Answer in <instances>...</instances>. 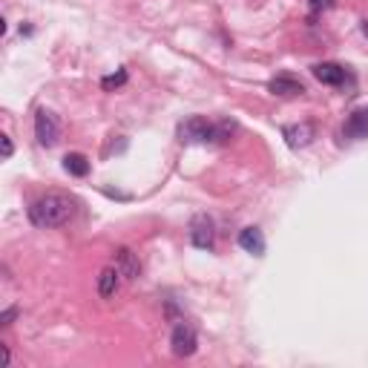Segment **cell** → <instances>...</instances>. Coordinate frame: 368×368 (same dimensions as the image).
<instances>
[{
    "instance_id": "obj_6",
    "label": "cell",
    "mask_w": 368,
    "mask_h": 368,
    "mask_svg": "<svg viewBox=\"0 0 368 368\" xmlns=\"http://www.w3.org/2000/svg\"><path fill=\"white\" fill-rule=\"evenodd\" d=\"M121 273H119V268L115 265H110V268H104L98 273V293H101V299H112L115 293H119V288H121Z\"/></svg>"
},
{
    "instance_id": "obj_5",
    "label": "cell",
    "mask_w": 368,
    "mask_h": 368,
    "mask_svg": "<svg viewBox=\"0 0 368 368\" xmlns=\"http://www.w3.org/2000/svg\"><path fill=\"white\" fill-rule=\"evenodd\" d=\"M213 236H216L213 219H208V216H196V219H193V225H190V242H193L196 247H201V250H210V247H213Z\"/></svg>"
},
{
    "instance_id": "obj_16",
    "label": "cell",
    "mask_w": 368,
    "mask_h": 368,
    "mask_svg": "<svg viewBox=\"0 0 368 368\" xmlns=\"http://www.w3.org/2000/svg\"><path fill=\"white\" fill-rule=\"evenodd\" d=\"M0 144H3V158H12V153H14L12 138H9V136H0Z\"/></svg>"
},
{
    "instance_id": "obj_8",
    "label": "cell",
    "mask_w": 368,
    "mask_h": 368,
    "mask_svg": "<svg viewBox=\"0 0 368 368\" xmlns=\"http://www.w3.org/2000/svg\"><path fill=\"white\" fill-rule=\"evenodd\" d=\"M282 138L291 147H305V144H311V138H314V127L311 124H288L282 130Z\"/></svg>"
},
{
    "instance_id": "obj_3",
    "label": "cell",
    "mask_w": 368,
    "mask_h": 368,
    "mask_svg": "<svg viewBox=\"0 0 368 368\" xmlns=\"http://www.w3.org/2000/svg\"><path fill=\"white\" fill-rule=\"evenodd\" d=\"M179 136L187 144H204V141H213L216 138V127L208 119H201V115H193V119H187L179 127Z\"/></svg>"
},
{
    "instance_id": "obj_4",
    "label": "cell",
    "mask_w": 368,
    "mask_h": 368,
    "mask_svg": "<svg viewBox=\"0 0 368 368\" xmlns=\"http://www.w3.org/2000/svg\"><path fill=\"white\" fill-rule=\"evenodd\" d=\"M170 345H173V354L175 357H193L196 348H199V334L193 326H187V322H182V326L173 328V336H170Z\"/></svg>"
},
{
    "instance_id": "obj_9",
    "label": "cell",
    "mask_w": 368,
    "mask_h": 368,
    "mask_svg": "<svg viewBox=\"0 0 368 368\" xmlns=\"http://www.w3.org/2000/svg\"><path fill=\"white\" fill-rule=\"evenodd\" d=\"M239 247L247 250V254H254V256H262L265 254V236H262V230L259 228H245L239 233Z\"/></svg>"
},
{
    "instance_id": "obj_11",
    "label": "cell",
    "mask_w": 368,
    "mask_h": 368,
    "mask_svg": "<svg viewBox=\"0 0 368 368\" xmlns=\"http://www.w3.org/2000/svg\"><path fill=\"white\" fill-rule=\"evenodd\" d=\"M268 90H271L273 95H282V98H293V95H302V93H305V90H302V84H299V81H293V78H288V75L273 78V81L268 84Z\"/></svg>"
},
{
    "instance_id": "obj_14",
    "label": "cell",
    "mask_w": 368,
    "mask_h": 368,
    "mask_svg": "<svg viewBox=\"0 0 368 368\" xmlns=\"http://www.w3.org/2000/svg\"><path fill=\"white\" fill-rule=\"evenodd\" d=\"M121 84H127V72L124 69H119L115 75H107L104 78V90H112V86H121Z\"/></svg>"
},
{
    "instance_id": "obj_13",
    "label": "cell",
    "mask_w": 368,
    "mask_h": 368,
    "mask_svg": "<svg viewBox=\"0 0 368 368\" xmlns=\"http://www.w3.org/2000/svg\"><path fill=\"white\" fill-rule=\"evenodd\" d=\"M64 170L69 173V175H86L90 173V161H86V156H81V153H69L66 158H64Z\"/></svg>"
},
{
    "instance_id": "obj_15",
    "label": "cell",
    "mask_w": 368,
    "mask_h": 368,
    "mask_svg": "<svg viewBox=\"0 0 368 368\" xmlns=\"http://www.w3.org/2000/svg\"><path fill=\"white\" fill-rule=\"evenodd\" d=\"M14 317H18V308H6V311L0 314V326H12Z\"/></svg>"
},
{
    "instance_id": "obj_17",
    "label": "cell",
    "mask_w": 368,
    "mask_h": 368,
    "mask_svg": "<svg viewBox=\"0 0 368 368\" xmlns=\"http://www.w3.org/2000/svg\"><path fill=\"white\" fill-rule=\"evenodd\" d=\"M334 6V0H311V9L319 12V9H331Z\"/></svg>"
},
{
    "instance_id": "obj_2",
    "label": "cell",
    "mask_w": 368,
    "mask_h": 368,
    "mask_svg": "<svg viewBox=\"0 0 368 368\" xmlns=\"http://www.w3.org/2000/svg\"><path fill=\"white\" fill-rule=\"evenodd\" d=\"M35 138L40 147H55L61 138V121L52 110H38L35 115Z\"/></svg>"
},
{
    "instance_id": "obj_18",
    "label": "cell",
    "mask_w": 368,
    "mask_h": 368,
    "mask_svg": "<svg viewBox=\"0 0 368 368\" xmlns=\"http://www.w3.org/2000/svg\"><path fill=\"white\" fill-rule=\"evenodd\" d=\"M0 351H3V365H9V360H12L9 357V345H0Z\"/></svg>"
},
{
    "instance_id": "obj_10",
    "label": "cell",
    "mask_w": 368,
    "mask_h": 368,
    "mask_svg": "<svg viewBox=\"0 0 368 368\" xmlns=\"http://www.w3.org/2000/svg\"><path fill=\"white\" fill-rule=\"evenodd\" d=\"M314 78L319 84H328V86H336L345 81V69L340 64H317L314 66Z\"/></svg>"
},
{
    "instance_id": "obj_12",
    "label": "cell",
    "mask_w": 368,
    "mask_h": 368,
    "mask_svg": "<svg viewBox=\"0 0 368 368\" xmlns=\"http://www.w3.org/2000/svg\"><path fill=\"white\" fill-rule=\"evenodd\" d=\"M345 132L351 138H368V110L351 112V119L345 124Z\"/></svg>"
},
{
    "instance_id": "obj_7",
    "label": "cell",
    "mask_w": 368,
    "mask_h": 368,
    "mask_svg": "<svg viewBox=\"0 0 368 368\" xmlns=\"http://www.w3.org/2000/svg\"><path fill=\"white\" fill-rule=\"evenodd\" d=\"M115 268H119V273L124 279H138L141 262H138V256L132 254L130 247H119V250H115Z\"/></svg>"
},
{
    "instance_id": "obj_1",
    "label": "cell",
    "mask_w": 368,
    "mask_h": 368,
    "mask_svg": "<svg viewBox=\"0 0 368 368\" xmlns=\"http://www.w3.org/2000/svg\"><path fill=\"white\" fill-rule=\"evenodd\" d=\"M75 213V201L64 193H47L29 204V222L35 228H61Z\"/></svg>"
}]
</instances>
